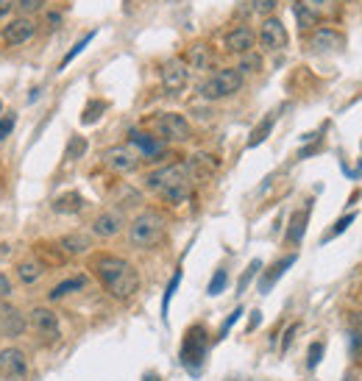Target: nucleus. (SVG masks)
I'll return each mask as SVG.
<instances>
[{"mask_svg":"<svg viewBox=\"0 0 362 381\" xmlns=\"http://www.w3.org/2000/svg\"><path fill=\"white\" fill-rule=\"evenodd\" d=\"M90 270L92 276L101 281V287L120 303L131 300L137 292H139V273L137 267L123 259V256H114V254H95L90 259Z\"/></svg>","mask_w":362,"mask_h":381,"instance_id":"nucleus-1","label":"nucleus"},{"mask_svg":"<svg viewBox=\"0 0 362 381\" xmlns=\"http://www.w3.org/2000/svg\"><path fill=\"white\" fill-rule=\"evenodd\" d=\"M145 189H151L162 200L179 206L192 195V176L184 162H170L145 176Z\"/></svg>","mask_w":362,"mask_h":381,"instance_id":"nucleus-2","label":"nucleus"},{"mask_svg":"<svg viewBox=\"0 0 362 381\" xmlns=\"http://www.w3.org/2000/svg\"><path fill=\"white\" fill-rule=\"evenodd\" d=\"M168 220L157 209H145L128 223V245L137 251H151L165 240Z\"/></svg>","mask_w":362,"mask_h":381,"instance_id":"nucleus-3","label":"nucleus"},{"mask_svg":"<svg viewBox=\"0 0 362 381\" xmlns=\"http://www.w3.org/2000/svg\"><path fill=\"white\" fill-rule=\"evenodd\" d=\"M243 84H245V75L237 67H221L198 87V92L203 101H226V98L237 95L243 90Z\"/></svg>","mask_w":362,"mask_h":381,"instance_id":"nucleus-4","label":"nucleus"},{"mask_svg":"<svg viewBox=\"0 0 362 381\" xmlns=\"http://www.w3.org/2000/svg\"><path fill=\"white\" fill-rule=\"evenodd\" d=\"M206 351H209V331H206L203 323H192L184 331V340H181V351H179L181 364L190 373H198L203 359H206Z\"/></svg>","mask_w":362,"mask_h":381,"instance_id":"nucleus-5","label":"nucleus"},{"mask_svg":"<svg viewBox=\"0 0 362 381\" xmlns=\"http://www.w3.org/2000/svg\"><path fill=\"white\" fill-rule=\"evenodd\" d=\"M154 128H157V134H159V139L165 145H170V142L173 145H181V142H190L192 139V125L179 112H162V114H157Z\"/></svg>","mask_w":362,"mask_h":381,"instance_id":"nucleus-6","label":"nucleus"},{"mask_svg":"<svg viewBox=\"0 0 362 381\" xmlns=\"http://www.w3.org/2000/svg\"><path fill=\"white\" fill-rule=\"evenodd\" d=\"M101 162H103L112 173H117V176H128V173H134V170L139 167L142 156L137 154V150H134L131 145H112V147H106L103 154H101Z\"/></svg>","mask_w":362,"mask_h":381,"instance_id":"nucleus-7","label":"nucleus"},{"mask_svg":"<svg viewBox=\"0 0 362 381\" xmlns=\"http://www.w3.org/2000/svg\"><path fill=\"white\" fill-rule=\"evenodd\" d=\"M159 81L168 95H181L190 84V67L184 59H168L159 70Z\"/></svg>","mask_w":362,"mask_h":381,"instance_id":"nucleus-8","label":"nucleus"},{"mask_svg":"<svg viewBox=\"0 0 362 381\" xmlns=\"http://www.w3.org/2000/svg\"><path fill=\"white\" fill-rule=\"evenodd\" d=\"M28 326L34 329V334L45 342H56L61 337L59 331V315L50 309V307H34L28 312Z\"/></svg>","mask_w":362,"mask_h":381,"instance_id":"nucleus-9","label":"nucleus"},{"mask_svg":"<svg viewBox=\"0 0 362 381\" xmlns=\"http://www.w3.org/2000/svg\"><path fill=\"white\" fill-rule=\"evenodd\" d=\"M257 39H259L262 50L279 53V50L287 48V28H284V23H281L279 17H265V20H262V28H259V34H257Z\"/></svg>","mask_w":362,"mask_h":381,"instance_id":"nucleus-10","label":"nucleus"},{"mask_svg":"<svg viewBox=\"0 0 362 381\" xmlns=\"http://www.w3.org/2000/svg\"><path fill=\"white\" fill-rule=\"evenodd\" d=\"M128 145L137 150L142 159H151V162H159L168 154V145L159 136H151V134H145V131H131L128 134Z\"/></svg>","mask_w":362,"mask_h":381,"instance_id":"nucleus-11","label":"nucleus"},{"mask_svg":"<svg viewBox=\"0 0 362 381\" xmlns=\"http://www.w3.org/2000/svg\"><path fill=\"white\" fill-rule=\"evenodd\" d=\"M123 225H125L123 209H106L92 220V234L101 237V240H112L123 231Z\"/></svg>","mask_w":362,"mask_h":381,"instance_id":"nucleus-12","label":"nucleus"},{"mask_svg":"<svg viewBox=\"0 0 362 381\" xmlns=\"http://www.w3.org/2000/svg\"><path fill=\"white\" fill-rule=\"evenodd\" d=\"M34 34H37V23H34L31 17H14V20H9V25L3 28V42H6L9 48H20V45L31 42Z\"/></svg>","mask_w":362,"mask_h":381,"instance_id":"nucleus-13","label":"nucleus"},{"mask_svg":"<svg viewBox=\"0 0 362 381\" xmlns=\"http://www.w3.org/2000/svg\"><path fill=\"white\" fill-rule=\"evenodd\" d=\"M0 373L6 378H26L28 373V356L23 348H3L0 351Z\"/></svg>","mask_w":362,"mask_h":381,"instance_id":"nucleus-14","label":"nucleus"},{"mask_svg":"<svg viewBox=\"0 0 362 381\" xmlns=\"http://www.w3.org/2000/svg\"><path fill=\"white\" fill-rule=\"evenodd\" d=\"M254 45H257V34H254L248 25H237V28H232V31L223 37V48H226V53L245 56V53L254 50Z\"/></svg>","mask_w":362,"mask_h":381,"instance_id":"nucleus-15","label":"nucleus"},{"mask_svg":"<svg viewBox=\"0 0 362 381\" xmlns=\"http://www.w3.org/2000/svg\"><path fill=\"white\" fill-rule=\"evenodd\" d=\"M310 45L318 50V53H332V50H340L345 45V37L337 31V28H315V34L310 37Z\"/></svg>","mask_w":362,"mask_h":381,"instance_id":"nucleus-16","label":"nucleus"},{"mask_svg":"<svg viewBox=\"0 0 362 381\" xmlns=\"http://www.w3.org/2000/svg\"><path fill=\"white\" fill-rule=\"evenodd\" d=\"M296 259H299L296 254H287V256L276 259V262H273V265L262 273V278H259V292H262V295H265V292H270V287H273V284H276V281L287 273V267H293V265H296Z\"/></svg>","mask_w":362,"mask_h":381,"instance_id":"nucleus-17","label":"nucleus"},{"mask_svg":"<svg viewBox=\"0 0 362 381\" xmlns=\"http://www.w3.org/2000/svg\"><path fill=\"white\" fill-rule=\"evenodd\" d=\"M307 223H310V206L290 214V225H287V231H284V243L287 245H301V240L307 234Z\"/></svg>","mask_w":362,"mask_h":381,"instance_id":"nucleus-18","label":"nucleus"},{"mask_svg":"<svg viewBox=\"0 0 362 381\" xmlns=\"http://www.w3.org/2000/svg\"><path fill=\"white\" fill-rule=\"evenodd\" d=\"M26 326H28V318L26 315H20L17 309H0V334L3 337H20L23 331H26Z\"/></svg>","mask_w":362,"mask_h":381,"instance_id":"nucleus-19","label":"nucleus"},{"mask_svg":"<svg viewBox=\"0 0 362 381\" xmlns=\"http://www.w3.org/2000/svg\"><path fill=\"white\" fill-rule=\"evenodd\" d=\"M56 245H59V251H61L64 256H84V254H90V248H92V237L76 231V234H64Z\"/></svg>","mask_w":362,"mask_h":381,"instance_id":"nucleus-20","label":"nucleus"},{"mask_svg":"<svg viewBox=\"0 0 362 381\" xmlns=\"http://www.w3.org/2000/svg\"><path fill=\"white\" fill-rule=\"evenodd\" d=\"M184 165H187V170H190V176H192V181H195V178H209L217 167H221V162H217L214 156H209V154H195V156H190Z\"/></svg>","mask_w":362,"mask_h":381,"instance_id":"nucleus-21","label":"nucleus"},{"mask_svg":"<svg viewBox=\"0 0 362 381\" xmlns=\"http://www.w3.org/2000/svg\"><path fill=\"white\" fill-rule=\"evenodd\" d=\"M87 276H70V278H64V281H59L56 287H50V292H48V300L53 303V300H61V298H67V295H72V292H81L84 287H87Z\"/></svg>","mask_w":362,"mask_h":381,"instance_id":"nucleus-22","label":"nucleus"},{"mask_svg":"<svg viewBox=\"0 0 362 381\" xmlns=\"http://www.w3.org/2000/svg\"><path fill=\"white\" fill-rule=\"evenodd\" d=\"M50 206H53L56 214H79L87 203H84V195H81V192H64V195H59Z\"/></svg>","mask_w":362,"mask_h":381,"instance_id":"nucleus-23","label":"nucleus"},{"mask_svg":"<svg viewBox=\"0 0 362 381\" xmlns=\"http://www.w3.org/2000/svg\"><path fill=\"white\" fill-rule=\"evenodd\" d=\"M184 61H187L190 70H209V67H212V50H209L203 42H195V45L187 48Z\"/></svg>","mask_w":362,"mask_h":381,"instance_id":"nucleus-24","label":"nucleus"},{"mask_svg":"<svg viewBox=\"0 0 362 381\" xmlns=\"http://www.w3.org/2000/svg\"><path fill=\"white\" fill-rule=\"evenodd\" d=\"M42 276H45V265H42L39 259H26V262L17 265V278H20V284H26V287L37 284Z\"/></svg>","mask_w":362,"mask_h":381,"instance_id":"nucleus-25","label":"nucleus"},{"mask_svg":"<svg viewBox=\"0 0 362 381\" xmlns=\"http://www.w3.org/2000/svg\"><path fill=\"white\" fill-rule=\"evenodd\" d=\"M293 14H296V23H299V28L307 34V31H315V25L321 23V14L318 12H312L307 3H301V0H296L293 3Z\"/></svg>","mask_w":362,"mask_h":381,"instance_id":"nucleus-26","label":"nucleus"},{"mask_svg":"<svg viewBox=\"0 0 362 381\" xmlns=\"http://www.w3.org/2000/svg\"><path fill=\"white\" fill-rule=\"evenodd\" d=\"M273 123H276V112H270L254 131H251V136H248V145L245 147H257V145H262L268 136H270V131H273Z\"/></svg>","mask_w":362,"mask_h":381,"instance_id":"nucleus-27","label":"nucleus"},{"mask_svg":"<svg viewBox=\"0 0 362 381\" xmlns=\"http://www.w3.org/2000/svg\"><path fill=\"white\" fill-rule=\"evenodd\" d=\"M87 139L84 136H70V142H67V147H64V162H79V159H84V154H87Z\"/></svg>","mask_w":362,"mask_h":381,"instance_id":"nucleus-28","label":"nucleus"},{"mask_svg":"<svg viewBox=\"0 0 362 381\" xmlns=\"http://www.w3.org/2000/svg\"><path fill=\"white\" fill-rule=\"evenodd\" d=\"M109 109V103L106 101H98V98H92L87 106H84V112H81V123L84 125H92V123H98L101 117H103V112Z\"/></svg>","mask_w":362,"mask_h":381,"instance_id":"nucleus-29","label":"nucleus"},{"mask_svg":"<svg viewBox=\"0 0 362 381\" xmlns=\"http://www.w3.org/2000/svg\"><path fill=\"white\" fill-rule=\"evenodd\" d=\"M354 220H356V212H348V214H343V217H340V220H337V223H334V225L329 228V231H326V234L321 237V245H326L329 240H334V237H340V234L345 231V228H348V225H351Z\"/></svg>","mask_w":362,"mask_h":381,"instance_id":"nucleus-30","label":"nucleus"},{"mask_svg":"<svg viewBox=\"0 0 362 381\" xmlns=\"http://www.w3.org/2000/svg\"><path fill=\"white\" fill-rule=\"evenodd\" d=\"M179 284H181V270H176V273H173V278H170V284H168V289H165V298H162V320H165V323H168V309H170V298L176 295Z\"/></svg>","mask_w":362,"mask_h":381,"instance_id":"nucleus-31","label":"nucleus"},{"mask_svg":"<svg viewBox=\"0 0 362 381\" xmlns=\"http://www.w3.org/2000/svg\"><path fill=\"white\" fill-rule=\"evenodd\" d=\"M259 270H262V259H254V262L245 267V273L240 276V281H237V295H243V292L248 289V284L254 281V276H257Z\"/></svg>","mask_w":362,"mask_h":381,"instance_id":"nucleus-32","label":"nucleus"},{"mask_svg":"<svg viewBox=\"0 0 362 381\" xmlns=\"http://www.w3.org/2000/svg\"><path fill=\"white\" fill-rule=\"evenodd\" d=\"M226 284H229V273L221 267V270H217L214 276H212V281H209V287H206V295H221L223 289H226Z\"/></svg>","mask_w":362,"mask_h":381,"instance_id":"nucleus-33","label":"nucleus"},{"mask_svg":"<svg viewBox=\"0 0 362 381\" xmlns=\"http://www.w3.org/2000/svg\"><path fill=\"white\" fill-rule=\"evenodd\" d=\"M45 3L48 0H14V9L20 12V14H37V12H42L45 9Z\"/></svg>","mask_w":362,"mask_h":381,"instance_id":"nucleus-34","label":"nucleus"},{"mask_svg":"<svg viewBox=\"0 0 362 381\" xmlns=\"http://www.w3.org/2000/svg\"><path fill=\"white\" fill-rule=\"evenodd\" d=\"M92 39H95V34H87V37H81V39H79L76 45H72V50H70V53H67V56L61 59V64H59V70H64V67H67V64H70L72 59H76V56H79V53H81V50H84V48H87L90 42H92Z\"/></svg>","mask_w":362,"mask_h":381,"instance_id":"nucleus-35","label":"nucleus"},{"mask_svg":"<svg viewBox=\"0 0 362 381\" xmlns=\"http://www.w3.org/2000/svg\"><path fill=\"white\" fill-rule=\"evenodd\" d=\"M237 70H240L243 75H245V72H259V70H262V59H259V56H254V53H245Z\"/></svg>","mask_w":362,"mask_h":381,"instance_id":"nucleus-36","label":"nucleus"},{"mask_svg":"<svg viewBox=\"0 0 362 381\" xmlns=\"http://www.w3.org/2000/svg\"><path fill=\"white\" fill-rule=\"evenodd\" d=\"M321 356H323V342H321V340H315V342L310 345V351H307V367H310V370H315V367H318V362H321Z\"/></svg>","mask_w":362,"mask_h":381,"instance_id":"nucleus-37","label":"nucleus"},{"mask_svg":"<svg viewBox=\"0 0 362 381\" xmlns=\"http://www.w3.org/2000/svg\"><path fill=\"white\" fill-rule=\"evenodd\" d=\"M14 123H17V114L14 112H9L6 117H0V142L9 139V134L14 131Z\"/></svg>","mask_w":362,"mask_h":381,"instance_id":"nucleus-38","label":"nucleus"},{"mask_svg":"<svg viewBox=\"0 0 362 381\" xmlns=\"http://www.w3.org/2000/svg\"><path fill=\"white\" fill-rule=\"evenodd\" d=\"M299 329H301V323H290V326H287V331H284V337H281V353H284V351H290V345H293V340H296Z\"/></svg>","mask_w":362,"mask_h":381,"instance_id":"nucleus-39","label":"nucleus"},{"mask_svg":"<svg viewBox=\"0 0 362 381\" xmlns=\"http://www.w3.org/2000/svg\"><path fill=\"white\" fill-rule=\"evenodd\" d=\"M240 315H243V307H237V309H234V312H232V315L223 320V326H221V334H217V340H223V337L229 334V329H232V326L240 320Z\"/></svg>","mask_w":362,"mask_h":381,"instance_id":"nucleus-40","label":"nucleus"},{"mask_svg":"<svg viewBox=\"0 0 362 381\" xmlns=\"http://www.w3.org/2000/svg\"><path fill=\"white\" fill-rule=\"evenodd\" d=\"M301 3H307L312 12H318V14H321V12H329V9L334 6V0H301Z\"/></svg>","mask_w":362,"mask_h":381,"instance_id":"nucleus-41","label":"nucleus"},{"mask_svg":"<svg viewBox=\"0 0 362 381\" xmlns=\"http://www.w3.org/2000/svg\"><path fill=\"white\" fill-rule=\"evenodd\" d=\"M120 195H123V200H120L123 206H137V203H139V192H137V189L123 187V189H120Z\"/></svg>","mask_w":362,"mask_h":381,"instance_id":"nucleus-42","label":"nucleus"},{"mask_svg":"<svg viewBox=\"0 0 362 381\" xmlns=\"http://www.w3.org/2000/svg\"><path fill=\"white\" fill-rule=\"evenodd\" d=\"M351 359H354L356 364H362V337H359V334L351 337Z\"/></svg>","mask_w":362,"mask_h":381,"instance_id":"nucleus-43","label":"nucleus"},{"mask_svg":"<svg viewBox=\"0 0 362 381\" xmlns=\"http://www.w3.org/2000/svg\"><path fill=\"white\" fill-rule=\"evenodd\" d=\"M348 323H351V331L362 337V309H359V312H351V315H348Z\"/></svg>","mask_w":362,"mask_h":381,"instance_id":"nucleus-44","label":"nucleus"},{"mask_svg":"<svg viewBox=\"0 0 362 381\" xmlns=\"http://www.w3.org/2000/svg\"><path fill=\"white\" fill-rule=\"evenodd\" d=\"M276 3H279V0H257V12L268 14V12H273V9H276Z\"/></svg>","mask_w":362,"mask_h":381,"instance_id":"nucleus-45","label":"nucleus"},{"mask_svg":"<svg viewBox=\"0 0 362 381\" xmlns=\"http://www.w3.org/2000/svg\"><path fill=\"white\" fill-rule=\"evenodd\" d=\"M9 295H12V281L0 273V298H9Z\"/></svg>","mask_w":362,"mask_h":381,"instance_id":"nucleus-46","label":"nucleus"},{"mask_svg":"<svg viewBox=\"0 0 362 381\" xmlns=\"http://www.w3.org/2000/svg\"><path fill=\"white\" fill-rule=\"evenodd\" d=\"M12 6H14V3H9V0H0V17H6Z\"/></svg>","mask_w":362,"mask_h":381,"instance_id":"nucleus-47","label":"nucleus"},{"mask_svg":"<svg viewBox=\"0 0 362 381\" xmlns=\"http://www.w3.org/2000/svg\"><path fill=\"white\" fill-rule=\"evenodd\" d=\"M48 23H50V25H53V28H56V25H59V23H61V14H50V17H48Z\"/></svg>","mask_w":362,"mask_h":381,"instance_id":"nucleus-48","label":"nucleus"},{"mask_svg":"<svg viewBox=\"0 0 362 381\" xmlns=\"http://www.w3.org/2000/svg\"><path fill=\"white\" fill-rule=\"evenodd\" d=\"M257 326H259V312H254V318H251V323H248V329H251V331H254V329H257Z\"/></svg>","mask_w":362,"mask_h":381,"instance_id":"nucleus-49","label":"nucleus"},{"mask_svg":"<svg viewBox=\"0 0 362 381\" xmlns=\"http://www.w3.org/2000/svg\"><path fill=\"white\" fill-rule=\"evenodd\" d=\"M142 381H159V373H145Z\"/></svg>","mask_w":362,"mask_h":381,"instance_id":"nucleus-50","label":"nucleus"}]
</instances>
